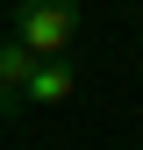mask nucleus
I'll return each mask as SVG.
<instances>
[{"label":"nucleus","mask_w":143,"mask_h":150,"mask_svg":"<svg viewBox=\"0 0 143 150\" xmlns=\"http://www.w3.org/2000/svg\"><path fill=\"white\" fill-rule=\"evenodd\" d=\"M29 79H36V50L22 36H7V43H0V115L29 107Z\"/></svg>","instance_id":"2"},{"label":"nucleus","mask_w":143,"mask_h":150,"mask_svg":"<svg viewBox=\"0 0 143 150\" xmlns=\"http://www.w3.org/2000/svg\"><path fill=\"white\" fill-rule=\"evenodd\" d=\"M79 93V71L72 57H36V79H29V107H64Z\"/></svg>","instance_id":"3"},{"label":"nucleus","mask_w":143,"mask_h":150,"mask_svg":"<svg viewBox=\"0 0 143 150\" xmlns=\"http://www.w3.org/2000/svg\"><path fill=\"white\" fill-rule=\"evenodd\" d=\"M14 36H22L36 57H72L79 0H14Z\"/></svg>","instance_id":"1"}]
</instances>
